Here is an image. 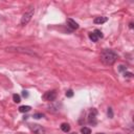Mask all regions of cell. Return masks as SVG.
I'll return each instance as SVG.
<instances>
[{
  "instance_id": "obj_1",
  "label": "cell",
  "mask_w": 134,
  "mask_h": 134,
  "mask_svg": "<svg viewBox=\"0 0 134 134\" xmlns=\"http://www.w3.org/2000/svg\"><path fill=\"white\" fill-rule=\"evenodd\" d=\"M117 58H118L117 53L112 49H104L100 56L102 63L105 64V65H113L116 62Z\"/></svg>"
},
{
  "instance_id": "obj_2",
  "label": "cell",
  "mask_w": 134,
  "mask_h": 134,
  "mask_svg": "<svg viewBox=\"0 0 134 134\" xmlns=\"http://www.w3.org/2000/svg\"><path fill=\"white\" fill-rule=\"evenodd\" d=\"M34 13H35V7L33 6V5H31L28 7V9L23 14V16H22V18H21V22H20V24L21 25H26V24L32 20V17L34 16Z\"/></svg>"
},
{
  "instance_id": "obj_3",
  "label": "cell",
  "mask_w": 134,
  "mask_h": 134,
  "mask_svg": "<svg viewBox=\"0 0 134 134\" xmlns=\"http://www.w3.org/2000/svg\"><path fill=\"white\" fill-rule=\"evenodd\" d=\"M7 51H17V52H22V53H28L31 56H35V57H38V54L31 50V49H27V48H23V47H7L6 48Z\"/></svg>"
},
{
  "instance_id": "obj_4",
  "label": "cell",
  "mask_w": 134,
  "mask_h": 134,
  "mask_svg": "<svg viewBox=\"0 0 134 134\" xmlns=\"http://www.w3.org/2000/svg\"><path fill=\"white\" fill-rule=\"evenodd\" d=\"M57 97V91L56 90H50V91H47L43 94L42 98L44 101H47V102H53Z\"/></svg>"
},
{
  "instance_id": "obj_5",
  "label": "cell",
  "mask_w": 134,
  "mask_h": 134,
  "mask_svg": "<svg viewBox=\"0 0 134 134\" xmlns=\"http://www.w3.org/2000/svg\"><path fill=\"white\" fill-rule=\"evenodd\" d=\"M31 130L34 132V134H45V130L44 128L38 124H33L31 125Z\"/></svg>"
},
{
  "instance_id": "obj_6",
  "label": "cell",
  "mask_w": 134,
  "mask_h": 134,
  "mask_svg": "<svg viewBox=\"0 0 134 134\" xmlns=\"http://www.w3.org/2000/svg\"><path fill=\"white\" fill-rule=\"evenodd\" d=\"M96 110L95 109H92V111L89 113V115H88V122L89 124H92V125H95L96 124Z\"/></svg>"
},
{
  "instance_id": "obj_7",
  "label": "cell",
  "mask_w": 134,
  "mask_h": 134,
  "mask_svg": "<svg viewBox=\"0 0 134 134\" xmlns=\"http://www.w3.org/2000/svg\"><path fill=\"white\" fill-rule=\"evenodd\" d=\"M66 22H67V26L69 27V28H71V29H78L79 28V24L73 20V19H71V18H68L67 20H66Z\"/></svg>"
},
{
  "instance_id": "obj_8",
  "label": "cell",
  "mask_w": 134,
  "mask_h": 134,
  "mask_svg": "<svg viewBox=\"0 0 134 134\" xmlns=\"http://www.w3.org/2000/svg\"><path fill=\"white\" fill-rule=\"evenodd\" d=\"M107 20H108L107 17H96V18H94L93 22L95 24H103V23L107 22Z\"/></svg>"
},
{
  "instance_id": "obj_9",
  "label": "cell",
  "mask_w": 134,
  "mask_h": 134,
  "mask_svg": "<svg viewBox=\"0 0 134 134\" xmlns=\"http://www.w3.org/2000/svg\"><path fill=\"white\" fill-rule=\"evenodd\" d=\"M61 130L63 132L67 133V132H69V130H70V126H69L67 123H63L62 125H61Z\"/></svg>"
},
{
  "instance_id": "obj_10",
  "label": "cell",
  "mask_w": 134,
  "mask_h": 134,
  "mask_svg": "<svg viewBox=\"0 0 134 134\" xmlns=\"http://www.w3.org/2000/svg\"><path fill=\"white\" fill-rule=\"evenodd\" d=\"M31 109H32L31 106H21V107H19V111L21 113H25V112L31 111Z\"/></svg>"
},
{
  "instance_id": "obj_11",
  "label": "cell",
  "mask_w": 134,
  "mask_h": 134,
  "mask_svg": "<svg viewBox=\"0 0 134 134\" xmlns=\"http://www.w3.org/2000/svg\"><path fill=\"white\" fill-rule=\"evenodd\" d=\"M89 39H90L92 42H97V40H98V38L96 37V35L94 34V33H90V34H89Z\"/></svg>"
},
{
  "instance_id": "obj_12",
  "label": "cell",
  "mask_w": 134,
  "mask_h": 134,
  "mask_svg": "<svg viewBox=\"0 0 134 134\" xmlns=\"http://www.w3.org/2000/svg\"><path fill=\"white\" fill-rule=\"evenodd\" d=\"M13 100H14V102L15 103H20L21 102V98H20V95L19 94H17V93H15L14 95H13Z\"/></svg>"
},
{
  "instance_id": "obj_13",
  "label": "cell",
  "mask_w": 134,
  "mask_h": 134,
  "mask_svg": "<svg viewBox=\"0 0 134 134\" xmlns=\"http://www.w3.org/2000/svg\"><path fill=\"white\" fill-rule=\"evenodd\" d=\"M81 132H82L83 134H91V130H90L89 128H87V127L82 128V129H81Z\"/></svg>"
},
{
  "instance_id": "obj_14",
  "label": "cell",
  "mask_w": 134,
  "mask_h": 134,
  "mask_svg": "<svg viewBox=\"0 0 134 134\" xmlns=\"http://www.w3.org/2000/svg\"><path fill=\"white\" fill-rule=\"evenodd\" d=\"M34 118H37V120H39V118H42L44 117V114L43 113H35L34 115H33Z\"/></svg>"
},
{
  "instance_id": "obj_15",
  "label": "cell",
  "mask_w": 134,
  "mask_h": 134,
  "mask_svg": "<svg viewBox=\"0 0 134 134\" xmlns=\"http://www.w3.org/2000/svg\"><path fill=\"white\" fill-rule=\"evenodd\" d=\"M93 33L96 35V37H97V38H103V33L100 31V29H95V31H94Z\"/></svg>"
},
{
  "instance_id": "obj_16",
  "label": "cell",
  "mask_w": 134,
  "mask_h": 134,
  "mask_svg": "<svg viewBox=\"0 0 134 134\" xmlns=\"http://www.w3.org/2000/svg\"><path fill=\"white\" fill-rule=\"evenodd\" d=\"M108 116L109 118H112L113 117V111H112V108H108Z\"/></svg>"
},
{
  "instance_id": "obj_17",
  "label": "cell",
  "mask_w": 134,
  "mask_h": 134,
  "mask_svg": "<svg viewBox=\"0 0 134 134\" xmlns=\"http://www.w3.org/2000/svg\"><path fill=\"white\" fill-rule=\"evenodd\" d=\"M66 96L67 97H72L73 96V91L72 90H67L66 91Z\"/></svg>"
},
{
  "instance_id": "obj_18",
  "label": "cell",
  "mask_w": 134,
  "mask_h": 134,
  "mask_svg": "<svg viewBox=\"0 0 134 134\" xmlns=\"http://www.w3.org/2000/svg\"><path fill=\"white\" fill-rule=\"evenodd\" d=\"M124 76H125V77H128V78H131V77L133 76V73H132V72H126V71H125Z\"/></svg>"
},
{
  "instance_id": "obj_19",
  "label": "cell",
  "mask_w": 134,
  "mask_h": 134,
  "mask_svg": "<svg viewBox=\"0 0 134 134\" xmlns=\"http://www.w3.org/2000/svg\"><path fill=\"white\" fill-rule=\"evenodd\" d=\"M22 95H23V97H28V92L25 91V90H23L22 91Z\"/></svg>"
},
{
  "instance_id": "obj_20",
  "label": "cell",
  "mask_w": 134,
  "mask_h": 134,
  "mask_svg": "<svg viewBox=\"0 0 134 134\" xmlns=\"http://www.w3.org/2000/svg\"><path fill=\"white\" fill-rule=\"evenodd\" d=\"M118 69H120V70H121V71H124V70H125V71H126V69H127V67H126V66H124V65H121V66H120V68H118Z\"/></svg>"
},
{
  "instance_id": "obj_21",
  "label": "cell",
  "mask_w": 134,
  "mask_h": 134,
  "mask_svg": "<svg viewBox=\"0 0 134 134\" xmlns=\"http://www.w3.org/2000/svg\"><path fill=\"white\" fill-rule=\"evenodd\" d=\"M69 134H78L77 132H72V133H69Z\"/></svg>"
},
{
  "instance_id": "obj_22",
  "label": "cell",
  "mask_w": 134,
  "mask_h": 134,
  "mask_svg": "<svg viewBox=\"0 0 134 134\" xmlns=\"http://www.w3.org/2000/svg\"><path fill=\"white\" fill-rule=\"evenodd\" d=\"M97 134H104V133H97Z\"/></svg>"
}]
</instances>
